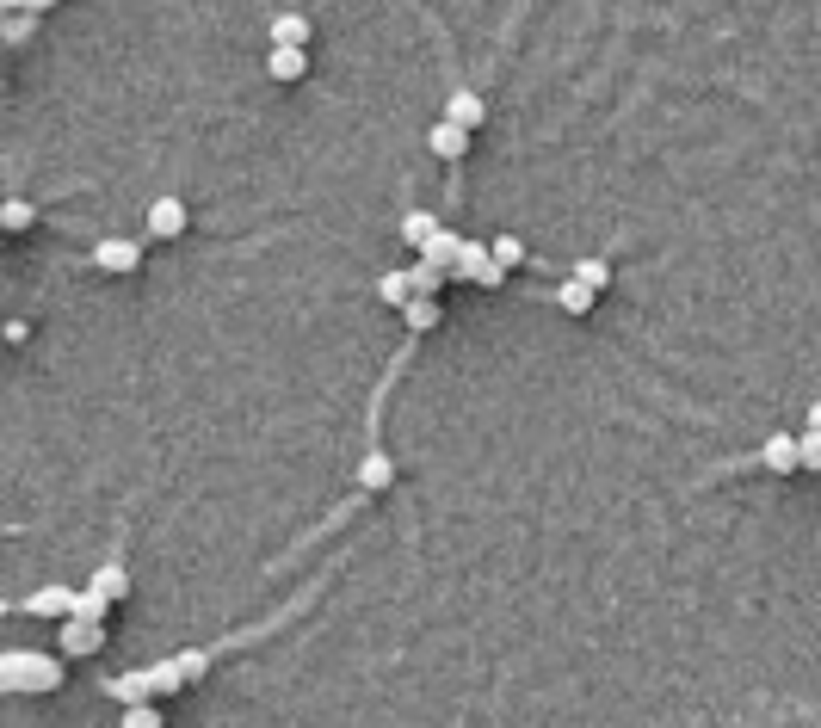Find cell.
Listing matches in <instances>:
<instances>
[{"mask_svg":"<svg viewBox=\"0 0 821 728\" xmlns=\"http://www.w3.org/2000/svg\"><path fill=\"white\" fill-rule=\"evenodd\" d=\"M31 216H38V210H31L25 198H7V204H0V223H7L13 235H19V229H31Z\"/></svg>","mask_w":821,"mask_h":728,"instance_id":"obj_22","label":"cell"},{"mask_svg":"<svg viewBox=\"0 0 821 728\" xmlns=\"http://www.w3.org/2000/svg\"><path fill=\"white\" fill-rule=\"evenodd\" d=\"M760 463L772 469V476H791V469H803V439H791V432H772V439L760 445Z\"/></svg>","mask_w":821,"mask_h":728,"instance_id":"obj_3","label":"cell"},{"mask_svg":"<svg viewBox=\"0 0 821 728\" xmlns=\"http://www.w3.org/2000/svg\"><path fill=\"white\" fill-rule=\"evenodd\" d=\"M445 118L463 124V130H476V124L488 118V99H482V93H451V99H445Z\"/></svg>","mask_w":821,"mask_h":728,"instance_id":"obj_11","label":"cell"},{"mask_svg":"<svg viewBox=\"0 0 821 728\" xmlns=\"http://www.w3.org/2000/svg\"><path fill=\"white\" fill-rule=\"evenodd\" d=\"M13 611H31V617H75V593H62V587H44V593L19 599Z\"/></svg>","mask_w":821,"mask_h":728,"instance_id":"obj_9","label":"cell"},{"mask_svg":"<svg viewBox=\"0 0 821 728\" xmlns=\"http://www.w3.org/2000/svg\"><path fill=\"white\" fill-rule=\"evenodd\" d=\"M173 661H180V673H186V679H204L210 654H204V648H186V654H173Z\"/></svg>","mask_w":821,"mask_h":728,"instance_id":"obj_26","label":"cell"},{"mask_svg":"<svg viewBox=\"0 0 821 728\" xmlns=\"http://www.w3.org/2000/svg\"><path fill=\"white\" fill-rule=\"evenodd\" d=\"M149 235H155V241L186 235V204H180V198H155V204H149Z\"/></svg>","mask_w":821,"mask_h":728,"instance_id":"obj_8","label":"cell"},{"mask_svg":"<svg viewBox=\"0 0 821 728\" xmlns=\"http://www.w3.org/2000/svg\"><path fill=\"white\" fill-rule=\"evenodd\" d=\"M556 303H562L568 315H593V303H599V290H593L587 278H568V284L556 290Z\"/></svg>","mask_w":821,"mask_h":728,"instance_id":"obj_12","label":"cell"},{"mask_svg":"<svg viewBox=\"0 0 821 728\" xmlns=\"http://www.w3.org/2000/svg\"><path fill=\"white\" fill-rule=\"evenodd\" d=\"M266 75H272V81H284V87H291V81H303V75H309V50H303V44H272V56H266Z\"/></svg>","mask_w":821,"mask_h":728,"instance_id":"obj_6","label":"cell"},{"mask_svg":"<svg viewBox=\"0 0 821 728\" xmlns=\"http://www.w3.org/2000/svg\"><path fill=\"white\" fill-rule=\"evenodd\" d=\"M0 7H7V13H50L56 0H0Z\"/></svg>","mask_w":821,"mask_h":728,"instance_id":"obj_29","label":"cell"},{"mask_svg":"<svg viewBox=\"0 0 821 728\" xmlns=\"http://www.w3.org/2000/svg\"><path fill=\"white\" fill-rule=\"evenodd\" d=\"M0 691H19V698H44V691H62V661H50V654H25V648H7V654H0Z\"/></svg>","mask_w":821,"mask_h":728,"instance_id":"obj_1","label":"cell"},{"mask_svg":"<svg viewBox=\"0 0 821 728\" xmlns=\"http://www.w3.org/2000/svg\"><path fill=\"white\" fill-rule=\"evenodd\" d=\"M809 426H815V432H821V402H815V408H809Z\"/></svg>","mask_w":821,"mask_h":728,"instance_id":"obj_30","label":"cell"},{"mask_svg":"<svg viewBox=\"0 0 821 728\" xmlns=\"http://www.w3.org/2000/svg\"><path fill=\"white\" fill-rule=\"evenodd\" d=\"M408 278H414V297H439L451 272H445V266H433V260H420V266H414Z\"/></svg>","mask_w":821,"mask_h":728,"instance_id":"obj_19","label":"cell"},{"mask_svg":"<svg viewBox=\"0 0 821 728\" xmlns=\"http://www.w3.org/2000/svg\"><path fill=\"white\" fill-rule=\"evenodd\" d=\"M105 648V624L99 617H68L62 624V654H99Z\"/></svg>","mask_w":821,"mask_h":728,"instance_id":"obj_4","label":"cell"},{"mask_svg":"<svg viewBox=\"0 0 821 728\" xmlns=\"http://www.w3.org/2000/svg\"><path fill=\"white\" fill-rule=\"evenodd\" d=\"M105 611H112V599H105L99 587H87V593H75V617H99V624H105Z\"/></svg>","mask_w":821,"mask_h":728,"instance_id":"obj_23","label":"cell"},{"mask_svg":"<svg viewBox=\"0 0 821 728\" xmlns=\"http://www.w3.org/2000/svg\"><path fill=\"white\" fill-rule=\"evenodd\" d=\"M377 297H383L389 309H408V303H414V278H408V272H383V278H377Z\"/></svg>","mask_w":821,"mask_h":728,"instance_id":"obj_13","label":"cell"},{"mask_svg":"<svg viewBox=\"0 0 821 728\" xmlns=\"http://www.w3.org/2000/svg\"><path fill=\"white\" fill-rule=\"evenodd\" d=\"M105 691H112L118 704H149V698H161V691H155V673H124V679H112Z\"/></svg>","mask_w":821,"mask_h":728,"instance_id":"obj_10","label":"cell"},{"mask_svg":"<svg viewBox=\"0 0 821 728\" xmlns=\"http://www.w3.org/2000/svg\"><path fill=\"white\" fill-rule=\"evenodd\" d=\"M93 266L124 278V272H136V266H142V247H136V241H99V247H93Z\"/></svg>","mask_w":821,"mask_h":728,"instance_id":"obj_7","label":"cell"},{"mask_svg":"<svg viewBox=\"0 0 821 728\" xmlns=\"http://www.w3.org/2000/svg\"><path fill=\"white\" fill-rule=\"evenodd\" d=\"M389 482H396V463H389L383 451H371V457L359 463V488H371V494H377V488H389Z\"/></svg>","mask_w":821,"mask_h":728,"instance_id":"obj_15","label":"cell"},{"mask_svg":"<svg viewBox=\"0 0 821 728\" xmlns=\"http://www.w3.org/2000/svg\"><path fill=\"white\" fill-rule=\"evenodd\" d=\"M494 266H507V272L525 266V241L519 235H494Z\"/></svg>","mask_w":821,"mask_h":728,"instance_id":"obj_21","label":"cell"},{"mask_svg":"<svg viewBox=\"0 0 821 728\" xmlns=\"http://www.w3.org/2000/svg\"><path fill=\"white\" fill-rule=\"evenodd\" d=\"M402 315H408V327H414V334H426V327H439L445 303H439V297H414V303H408Z\"/></svg>","mask_w":821,"mask_h":728,"instance_id":"obj_16","label":"cell"},{"mask_svg":"<svg viewBox=\"0 0 821 728\" xmlns=\"http://www.w3.org/2000/svg\"><path fill=\"white\" fill-rule=\"evenodd\" d=\"M93 587H99V593H105V599H112V605H118V599H124V593H130V574H124V568H118V562H105V568H99V574H93Z\"/></svg>","mask_w":821,"mask_h":728,"instance_id":"obj_20","label":"cell"},{"mask_svg":"<svg viewBox=\"0 0 821 728\" xmlns=\"http://www.w3.org/2000/svg\"><path fill=\"white\" fill-rule=\"evenodd\" d=\"M433 235H439V216H433V210H414L408 223H402V241H408V247H426Z\"/></svg>","mask_w":821,"mask_h":728,"instance_id":"obj_18","label":"cell"},{"mask_svg":"<svg viewBox=\"0 0 821 728\" xmlns=\"http://www.w3.org/2000/svg\"><path fill=\"white\" fill-rule=\"evenodd\" d=\"M272 44H309V19L303 13H278L272 19Z\"/></svg>","mask_w":821,"mask_h":728,"instance_id":"obj_17","label":"cell"},{"mask_svg":"<svg viewBox=\"0 0 821 728\" xmlns=\"http://www.w3.org/2000/svg\"><path fill=\"white\" fill-rule=\"evenodd\" d=\"M124 728H161V710H155V704H130V710H124Z\"/></svg>","mask_w":821,"mask_h":728,"instance_id":"obj_24","label":"cell"},{"mask_svg":"<svg viewBox=\"0 0 821 728\" xmlns=\"http://www.w3.org/2000/svg\"><path fill=\"white\" fill-rule=\"evenodd\" d=\"M457 253H463V235H451V229H439L433 241H426V247H420V260H433V266H445V272H451V260H457Z\"/></svg>","mask_w":821,"mask_h":728,"instance_id":"obj_14","label":"cell"},{"mask_svg":"<svg viewBox=\"0 0 821 728\" xmlns=\"http://www.w3.org/2000/svg\"><path fill=\"white\" fill-rule=\"evenodd\" d=\"M426 149H433L439 161H463V155H470V130L451 124V118H439L433 130H426Z\"/></svg>","mask_w":821,"mask_h":728,"instance_id":"obj_5","label":"cell"},{"mask_svg":"<svg viewBox=\"0 0 821 728\" xmlns=\"http://www.w3.org/2000/svg\"><path fill=\"white\" fill-rule=\"evenodd\" d=\"M575 278H587L593 290H605V284H612V266H605V260H581V266H575Z\"/></svg>","mask_w":821,"mask_h":728,"instance_id":"obj_25","label":"cell"},{"mask_svg":"<svg viewBox=\"0 0 821 728\" xmlns=\"http://www.w3.org/2000/svg\"><path fill=\"white\" fill-rule=\"evenodd\" d=\"M25 31H31V13H7V44H25Z\"/></svg>","mask_w":821,"mask_h":728,"instance_id":"obj_28","label":"cell"},{"mask_svg":"<svg viewBox=\"0 0 821 728\" xmlns=\"http://www.w3.org/2000/svg\"><path fill=\"white\" fill-rule=\"evenodd\" d=\"M451 278H476V284H501L507 266H494V241H463V253L451 260Z\"/></svg>","mask_w":821,"mask_h":728,"instance_id":"obj_2","label":"cell"},{"mask_svg":"<svg viewBox=\"0 0 821 728\" xmlns=\"http://www.w3.org/2000/svg\"><path fill=\"white\" fill-rule=\"evenodd\" d=\"M803 469H821V432L815 426L803 432Z\"/></svg>","mask_w":821,"mask_h":728,"instance_id":"obj_27","label":"cell"}]
</instances>
